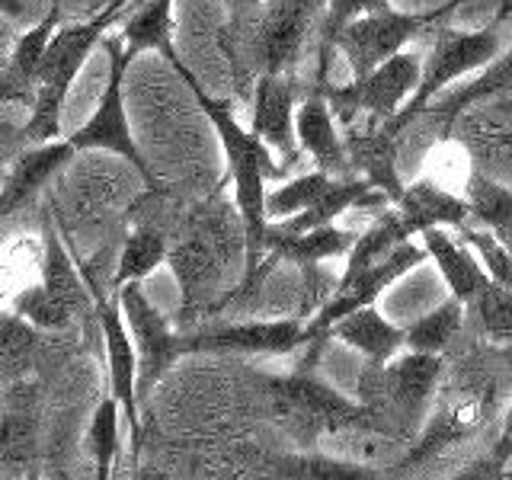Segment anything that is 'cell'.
<instances>
[{
  "label": "cell",
  "mask_w": 512,
  "mask_h": 480,
  "mask_svg": "<svg viewBox=\"0 0 512 480\" xmlns=\"http://www.w3.org/2000/svg\"><path fill=\"white\" fill-rule=\"evenodd\" d=\"M100 45H103V52L109 58L106 87H103L100 103H96V109H93V116L80 128H74V132L68 135V141L74 144L77 151H109V154L128 160V164H132L144 176V180H148V186H157L148 160H144L138 141L132 135L128 116H125L122 84H125V71H128V64H132V58L125 55L119 36H103Z\"/></svg>",
  "instance_id": "cell-5"
},
{
  "label": "cell",
  "mask_w": 512,
  "mask_h": 480,
  "mask_svg": "<svg viewBox=\"0 0 512 480\" xmlns=\"http://www.w3.org/2000/svg\"><path fill=\"white\" fill-rule=\"evenodd\" d=\"M295 100H298V87L292 74H260L253 80L250 132L256 138H263L272 148V154H279L282 164H295L298 160Z\"/></svg>",
  "instance_id": "cell-12"
},
{
  "label": "cell",
  "mask_w": 512,
  "mask_h": 480,
  "mask_svg": "<svg viewBox=\"0 0 512 480\" xmlns=\"http://www.w3.org/2000/svg\"><path fill=\"white\" fill-rule=\"evenodd\" d=\"M272 388H276V394L288 407V413L301 416L304 423L324 426L333 432L368 423V410L362 404H352V400L336 394L330 384H324L314 375L311 365H301L298 372H292L288 378H276L272 381Z\"/></svg>",
  "instance_id": "cell-10"
},
{
  "label": "cell",
  "mask_w": 512,
  "mask_h": 480,
  "mask_svg": "<svg viewBox=\"0 0 512 480\" xmlns=\"http://www.w3.org/2000/svg\"><path fill=\"white\" fill-rule=\"evenodd\" d=\"M461 324H464V304L452 295V298H445L436 311H429L426 317H420L416 324L407 327L404 346L413 352H432V356H439V352L458 336Z\"/></svg>",
  "instance_id": "cell-25"
},
{
  "label": "cell",
  "mask_w": 512,
  "mask_h": 480,
  "mask_svg": "<svg viewBox=\"0 0 512 480\" xmlns=\"http://www.w3.org/2000/svg\"><path fill=\"white\" fill-rule=\"evenodd\" d=\"M512 458V407L506 413V423L500 432V445H496V464H506Z\"/></svg>",
  "instance_id": "cell-31"
},
{
  "label": "cell",
  "mask_w": 512,
  "mask_h": 480,
  "mask_svg": "<svg viewBox=\"0 0 512 480\" xmlns=\"http://www.w3.org/2000/svg\"><path fill=\"white\" fill-rule=\"evenodd\" d=\"M471 308L480 317V327L493 343L512 346V285H503L490 279L480 292L474 295Z\"/></svg>",
  "instance_id": "cell-29"
},
{
  "label": "cell",
  "mask_w": 512,
  "mask_h": 480,
  "mask_svg": "<svg viewBox=\"0 0 512 480\" xmlns=\"http://www.w3.org/2000/svg\"><path fill=\"white\" fill-rule=\"evenodd\" d=\"M164 58H167L170 68L180 74V80L189 87V93L196 96V103L202 106V112L208 116V122L215 125V132L221 138L224 157H228V176L234 183V202H237V212H240L244 234H247V269H250L266 256V247H263V237L269 228V218H266V192L269 189H266V183L285 180V167L276 164L272 148L263 138H256L250 128H244L237 122L228 100H215V96L205 93L199 77L186 68L180 55H176V48L167 52Z\"/></svg>",
  "instance_id": "cell-1"
},
{
  "label": "cell",
  "mask_w": 512,
  "mask_h": 480,
  "mask_svg": "<svg viewBox=\"0 0 512 480\" xmlns=\"http://www.w3.org/2000/svg\"><path fill=\"white\" fill-rule=\"evenodd\" d=\"M308 343V320H234V324L180 333V352H247V356H288Z\"/></svg>",
  "instance_id": "cell-7"
},
{
  "label": "cell",
  "mask_w": 512,
  "mask_h": 480,
  "mask_svg": "<svg viewBox=\"0 0 512 480\" xmlns=\"http://www.w3.org/2000/svg\"><path fill=\"white\" fill-rule=\"evenodd\" d=\"M112 295L119 301L125 327L132 333L135 349H138V384H151L183 356L180 333L170 327V320L154 308L148 295H144L141 282L112 288Z\"/></svg>",
  "instance_id": "cell-9"
},
{
  "label": "cell",
  "mask_w": 512,
  "mask_h": 480,
  "mask_svg": "<svg viewBox=\"0 0 512 480\" xmlns=\"http://www.w3.org/2000/svg\"><path fill=\"white\" fill-rule=\"evenodd\" d=\"M224 4L231 7V13H240V10H253V7H260L263 0H224Z\"/></svg>",
  "instance_id": "cell-35"
},
{
  "label": "cell",
  "mask_w": 512,
  "mask_h": 480,
  "mask_svg": "<svg viewBox=\"0 0 512 480\" xmlns=\"http://www.w3.org/2000/svg\"><path fill=\"white\" fill-rule=\"evenodd\" d=\"M493 20H490V26H496L500 29L503 23H509L512 20V0H493Z\"/></svg>",
  "instance_id": "cell-33"
},
{
  "label": "cell",
  "mask_w": 512,
  "mask_h": 480,
  "mask_svg": "<svg viewBox=\"0 0 512 480\" xmlns=\"http://www.w3.org/2000/svg\"><path fill=\"white\" fill-rule=\"evenodd\" d=\"M42 256L36 260V247L29 240H16L7 247V253L0 256V301H7V295L20 292L23 285H29L39 276Z\"/></svg>",
  "instance_id": "cell-30"
},
{
  "label": "cell",
  "mask_w": 512,
  "mask_h": 480,
  "mask_svg": "<svg viewBox=\"0 0 512 480\" xmlns=\"http://www.w3.org/2000/svg\"><path fill=\"white\" fill-rule=\"evenodd\" d=\"M432 32H436V42H432L429 61H423L420 87H416L410 100L388 119L397 132H404L410 122L420 119L423 109L436 100L452 80L487 68V64L503 52V39H500V29L496 26H487L480 32H461V29L439 23Z\"/></svg>",
  "instance_id": "cell-3"
},
{
  "label": "cell",
  "mask_w": 512,
  "mask_h": 480,
  "mask_svg": "<svg viewBox=\"0 0 512 480\" xmlns=\"http://www.w3.org/2000/svg\"><path fill=\"white\" fill-rule=\"evenodd\" d=\"M128 4H135V0H109L106 7H100L103 13H109L112 20H116V26L122 23V16H125V10H128Z\"/></svg>",
  "instance_id": "cell-34"
},
{
  "label": "cell",
  "mask_w": 512,
  "mask_h": 480,
  "mask_svg": "<svg viewBox=\"0 0 512 480\" xmlns=\"http://www.w3.org/2000/svg\"><path fill=\"white\" fill-rule=\"evenodd\" d=\"M423 77V58L410 52H397L388 61H381L365 77H352L343 87L320 90L340 125H356L362 119L384 122L404 106L413 90L420 87Z\"/></svg>",
  "instance_id": "cell-4"
},
{
  "label": "cell",
  "mask_w": 512,
  "mask_h": 480,
  "mask_svg": "<svg viewBox=\"0 0 512 480\" xmlns=\"http://www.w3.org/2000/svg\"><path fill=\"white\" fill-rule=\"evenodd\" d=\"M468 202H471V218H477L493 234L512 231V189L487 180L484 173H471Z\"/></svg>",
  "instance_id": "cell-28"
},
{
  "label": "cell",
  "mask_w": 512,
  "mask_h": 480,
  "mask_svg": "<svg viewBox=\"0 0 512 480\" xmlns=\"http://www.w3.org/2000/svg\"><path fill=\"white\" fill-rule=\"evenodd\" d=\"M388 7H391V0H327L324 23H320V52H317V77H314L317 93L330 87V55L336 52L333 42L340 36V29L362 13H375Z\"/></svg>",
  "instance_id": "cell-24"
},
{
  "label": "cell",
  "mask_w": 512,
  "mask_h": 480,
  "mask_svg": "<svg viewBox=\"0 0 512 480\" xmlns=\"http://www.w3.org/2000/svg\"><path fill=\"white\" fill-rule=\"evenodd\" d=\"M58 26H61V7L55 4L36 26L16 39L10 64H7L4 77H0V93H4L7 100L32 103V96H36V71H39L42 55H45V48L52 42Z\"/></svg>",
  "instance_id": "cell-18"
},
{
  "label": "cell",
  "mask_w": 512,
  "mask_h": 480,
  "mask_svg": "<svg viewBox=\"0 0 512 480\" xmlns=\"http://www.w3.org/2000/svg\"><path fill=\"white\" fill-rule=\"evenodd\" d=\"M167 263L173 269L176 282H180L183 314H186V311L196 308L208 292H212L215 276H218L215 250L208 247L202 237H186L173 250H167Z\"/></svg>",
  "instance_id": "cell-21"
},
{
  "label": "cell",
  "mask_w": 512,
  "mask_h": 480,
  "mask_svg": "<svg viewBox=\"0 0 512 480\" xmlns=\"http://www.w3.org/2000/svg\"><path fill=\"white\" fill-rule=\"evenodd\" d=\"M167 240L151 224H141L132 234L125 237L122 253H119V269L116 279H112V288L128 285V282H144L151 272L167 260Z\"/></svg>",
  "instance_id": "cell-23"
},
{
  "label": "cell",
  "mask_w": 512,
  "mask_h": 480,
  "mask_svg": "<svg viewBox=\"0 0 512 480\" xmlns=\"http://www.w3.org/2000/svg\"><path fill=\"white\" fill-rule=\"evenodd\" d=\"M400 138H404V132H397L388 119L384 122L362 119L356 125H349L346 135H343L349 170L356 176H362L368 186L381 189L391 202L404 192L400 170H397Z\"/></svg>",
  "instance_id": "cell-11"
},
{
  "label": "cell",
  "mask_w": 512,
  "mask_h": 480,
  "mask_svg": "<svg viewBox=\"0 0 512 480\" xmlns=\"http://www.w3.org/2000/svg\"><path fill=\"white\" fill-rule=\"evenodd\" d=\"M77 148L68 138H52L42 144H29V148L13 160L4 186H0V221L16 215L26 202L39 196V189L52 180L58 170L71 164Z\"/></svg>",
  "instance_id": "cell-13"
},
{
  "label": "cell",
  "mask_w": 512,
  "mask_h": 480,
  "mask_svg": "<svg viewBox=\"0 0 512 480\" xmlns=\"http://www.w3.org/2000/svg\"><path fill=\"white\" fill-rule=\"evenodd\" d=\"M327 336H336L340 343L359 349L368 362H388L407 343V330L391 324L381 311H375V304L340 317Z\"/></svg>",
  "instance_id": "cell-17"
},
{
  "label": "cell",
  "mask_w": 512,
  "mask_h": 480,
  "mask_svg": "<svg viewBox=\"0 0 512 480\" xmlns=\"http://www.w3.org/2000/svg\"><path fill=\"white\" fill-rule=\"evenodd\" d=\"M122 48L128 58L144 52H173V0H135L128 4L119 32Z\"/></svg>",
  "instance_id": "cell-20"
},
{
  "label": "cell",
  "mask_w": 512,
  "mask_h": 480,
  "mask_svg": "<svg viewBox=\"0 0 512 480\" xmlns=\"http://www.w3.org/2000/svg\"><path fill=\"white\" fill-rule=\"evenodd\" d=\"M0 16H10V20H26V0H0Z\"/></svg>",
  "instance_id": "cell-32"
},
{
  "label": "cell",
  "mask_w": 512,
  "mask_h": 480,
  "mask_svg": "<svg viewBox=\"0 0 512 480\" xmlns=\"http://www.w3.org/2000/svg\"><path fill=\"white\" fill-rule=\"evenodd\" d=\"M500 93H512V48L506 55H496L484 71H480L471 84L458 87L452 96H445V100H432L423 116H439L442 125H452L458 112H464L468 106L480 103V100H490V96H500Z\"/></svg>",
  "instance_id": "cell-22"
},
{
  "label": "cell",
  "mask_w": 512,
  "mask_h": 480,
  "mask_svg": "<svg viewBox=\"0 0 512 480\" xmlns=\"http://www.w3.org/2000/svg\"><path fill=\"white\" fill-rule=\"evenodd\" d=\"M442 375V359L432 352H407L388 362H365L359 375V404L368 410V423L400 420L416 423L423 416Z\"/></svg>",
  "instance_id": "cell-2"
},
{
  "label": "cell",
  "mask_w": 512,
  "mask_h": 480,
  "mask_svg": "<svg viewBox=\"0 0 512 480\" xmlns=\"http://www.w3.org/2000/svg\"><path fill=\"white\" fill-rule=\"evenodd\" d=\"M420 237H423L426 256L439 266L445 285L452 288V295L461 304H471L480 288L490 282L487 269L480 266L445 228H426V231H420Z\"/></svg>",
  "instance_id": "cell-19"
},
{
  "label": "cell",
  "mask_w": 512,
  "mask_h": 480,
  "mask_svg": "<svg viewBox=\"0 0 512 480\" xmlns=\"http://www.w3.org/2000/svg\"><path fill=\"white\" fill-rule=\"evenodd\" d=\"M330 183H333V176L324 170L292 176V180H285L282 186L266 192V218L282 221V218H292V215L304 212V208H311L320 196H324Z\"/></svg>",
  "instance_id": "cell-27"
},
{
  "label": "cell",
  "mask_w": 512,
  "mask_h": 480,
  "mask_svg": "<svg viewBox=\"0 0 512 480\" xmlns=\"http://www.w3.org/2000/svg\"><path fill=\"white\" fill-rule=\"evenodd\" d=\"M423 260H426V250L404 240V244L394 247L388 256H381V260L368 263L362 269H346L343 276L336 279L333 295L320 304L317 314L308 317V343L330 340L327 333L336 320L359 311V308H368V304H375L384 292H388V285H394L400 276H407V272L413 266H420Z\"/></svg>",
  "instance_id": "cell-6"
},
{
  "label": "cell",
  "mask_w": 512,
  "mask_h": 480,
  "mask_svg": "<svg viewBox=\"0 0 512 480\" xmlns=\"http://www.w3.org/2000/svg\"><path fill=\"white\" fill-rule=\"evenodd\" d=\"M87 442H90V452L96 461V477L106 480L112 474V468H116L119 452H122V410L112 394L103 397L100 407L93 410Z\"/></svg>",
  "instance_id": "cell-26"
},
{
  "label": "cell",
  "mask_w": 512,
  "mask_h": 480,
  "mask_svg": "<svg viewBox=\"0 0 512 480\" xmlns=\"http://www.w3.org/2000/svg\"><path fill=\"white\" fill-rule=\"evenodd\" d=\"M352 244H356V234L346 228H336V224H324V228H311L301 234H288L269 221L266 237H263V247L272 256H279V263H295L298 272L314 269L324 260L346 256L352 250Z\"/></svg>",
  "instance_id": "cell-16"
},
{
  "label": "cell",
  "mask_w": 512,
  "mask_h": 480,
  "mask_svg": "<svg viewBox=\"0 0 512 480\" xmlns=\"http://www.w3.org/2000/svg\"><path fill=\"white\" fill-rule=\"evenodd\" d=\"M391 205L410 234H420L426 228L461 231L464 224H471V202L461 196H452V192L436 186L432 180L404 186V192H400Z\"/></svg>",
  "instance_id": "cell-15"
},
{
  "label": "cell",
  "mask_w": 512,
  "mask_h": 480,
  "mask_svg": "<svg viewBox=\"0 0 512 480\" xmlns=\"http://www.w3.org/2000/svg\"><path fill=\"white\" fill-rule=\"evenodd\" d=\"M93 308L96 320H100V336H103V352H106V375H109V394L116 397L122 410V423L132 436V452L138 455L141 442V416H138V349L132 333L125 327V317L116 295H106L103 288L93 292Z\"/></svg>",
  "instance_id": "cell-8"
},
{
  "label": "cell",
  "mask_w": 512,
  "mask_h": 480,
  "mask_svg": "<svg viewBox=\"0 0 512 480\" xmlns=\"http://www.w3.org/2000/svg\"><path fill=\"white\" fill-rule=\"evenodd\" d=\"M295 138L304 154H311L314 167L330 176H356L349 170L343 135L336 132V119L324 100V93L311 90L295 109Z\"/></svg>",
  "instance_id": "cell-14"
}]
</instances>
